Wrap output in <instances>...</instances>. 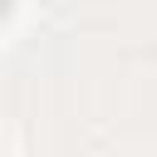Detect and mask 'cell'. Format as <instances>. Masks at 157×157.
<instances>
[{
  "instance_id": "obj_1",
  "label": "cell",
  "mask_w": 157,
  "mask_h": 157,
  "mask_svg": "<svg viewBox=\"0 0 157 157\" xmlns=\"http://www.w3.org/2000/svg\"><path fill=\"white\" fill-rule=\"evenodd\" d=\"M5 10H10V0H0V15H5Z\"/></svg>"
}]
</instances>
